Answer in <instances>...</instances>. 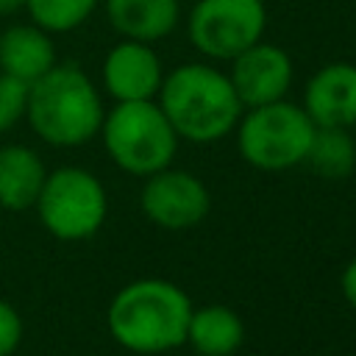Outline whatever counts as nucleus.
I'll return each instance as SVG.
<instances>
[{"label":"nucleus","mask_w":356,"mask_h":356,"mask_svg":"<svg viewBox=\"0 0 356 356\" xmlns=\"http://www.w3.org/2000/svg\"><path fill=\"white\" fill-rule=\"evenodd\" d=\"M192 309L189 295L178 284L167 278H139L111 298L106 325L125 350L156 356L186 345Z\"/></svg>","instance_id":"f257e3e1"},{"label":"nucleus","mask_w":356,"mask_h":356,"mask_svg":"<svg viewBox=\"0 0 356 356\" xmlns=\"http://www.w3.org/2000/svg\"><path fill=\"white\" fill-rule=\"evenodd\" d=\"M156 103L178 139L195 145H209L228 136L245 111L228 72L203 61H189L164 72Z\"/></svg>","instance_id":"f03ea898"},{"label":"nucleus","mask_w":356,"mask_h":356,"mask_svg":"<svg viewBox=\"0 0 356 356\" xmlns=\"http://www.w3.org/2000/svg\"><path fill=\"white\" fill-rule=\"evenodd\" d=\"M103 100L92 78L75 64H53L28 86L25 120L53 147H78L100 134Z\"/></svg>","instance_id":"7ed1b4c3"},{"label":"nucleus","mask_w":356,"mask_h":356,"mask_svg":"<svg viewBox=\"0 0 356 356\" xmlns=\"http://www.w3.org/2000/svg\"><path fill=\"white\" fill-rule=\"evenodd\" d=\"M108 159L128 175L147 178L172 164L178 134L156 100H122L103 114L100 125Z\"/></svg>","instance_id":"20e7f679"},{"label":"nucleus","mask_w":356,"mask_h":356,"mask_svg":"<svg viewBox=\"0 0 356 356\" xmlns=\"http://www.w3.org/2000/svg\"><path fill=\"white\" fill-rule=\"evenodd\" d=\"M314 122L303 111V106L284 100H273L264 106L245 108L236 122V147L239 156L264 172H281L306 161Z\"/></svg>","instance_id":"39448f33"},{"label":"nucleus","mask_w":356,"mask_h":356,"mask_svg":"<svg viewBox=\"0 0 356 356\" xmlns=\"http://www.w3.org/2000/svg\"><path fill=\"white\" fill-rule=\"evenodd\" d=\"M33 209L47 234L78 242L100 231L108 214V197L95 172L83 167H58L44 175Z\"/></svg>","instance_id":"423d86ee"},{"label":"nucleus","mask_w":356,"mask_h":356,"mask_svg":"<svg viewBox=\"0 0 356 356\" xmlns=\"http://www.w3.org/2000/svg\"><path fill=\"white\" fill-rule=\"evenodd\" d=\"M264 0H197L186 19L192 47L211 61H231L264 36Z\"/></svg>","instance_id":"0eeeda50"},{"label":"nucleus","mask_w":356,"mask_h":356,"mask_svg":"<svg viewBox=\"0 0 356 356\" xmlns=\"http://www.w3.org/2000/svg\"><path fill=\"white\" fill-rule=\"evenodd\" d=\"M139 206L153 225L167 231H186L206 220L211 195L195 172L164 167L145 178Z\"/></svg>","instance_id":"6e6552de"},{"label":"nucleus","mask_w":356,"mask_h":356,"mask_svg":"<svg viewBox=\"0 0 356 356\" xmlns=\"http://www.w3.org/2000/svg\"><path fill=\"white\" fill-rule=\"evenodd\" d=\"M292 58L284 47L259 39L248 50L231 58V86L245 108L284 100L292 86Z\"/></svg>","instance_id":"1a4fd4ad"},{"label":"nucleus","mask_w":356,"mask_h":356,"mask_svg":"<svg viewBox=\"0 0 356 356\" xmlns=\"http://www.w3.org/2000/svg\"><path fill=\"white\" fill-rule=\"evenodd\" d=\"M103 89L117 100H156L164 81V67L147 42L122 39L117 42L100 67Z\"/></svg>","instance_id":"9d476101"},{"label":"nucleus","mask_w":356,"mask_h":356,"mask_svg":"<svg viewBox=\"0 0 356 356\" xmlns=\"http://www.w3.org/2000/svg\"><path fill=\"white\" fill-rule=\"evenodd\" d=\"M300 106L317 128L356 125V64L331 61L320 67L306 81Z\"/></svg>","instance_id":"9b49d317"},{"label":"nucleus","mask_w":356,"mask_h":356,"mask_svg":"<svg viewBox=\"0 0 356 356\" xmlns=\"http://www.w3.org/2000/svg\"><path fill=\"white\" fill-rule=\"evenodd\" d=\"M178 0H106V19L122 39L161 42L178 25Z\"/></svg>","instance_id":"f8f14e48"},{"label":"nucleus","mask_w":356,"mask_h":356,"mask_svg":"<svg viewBox=\"0 0 356 356\" xmlns=\"http://www.w3.org/2000/svg\"><path fill=\"white\" fill-rule=\"evenodd\" d=\"M56 64V44L39 25H11L0 33V72L33 83Z\"/></svg>","instance_id":"ddd939ff"},{"label":"nucleus","mask_w":356,"mask_h":356,"mask_svg":"<svg viewBox=\"0 0 356 356\" xmlns=\"http://www.w3.org/2000/svg\"><path fill=\"white\" fill-rule=\"evenodd\" d=\"M44 161L28 145L0 147V206L6 211L33 209L44 184Z\"/></svg>","instance_id":"4468645a"},{"label":"nucleus","mask_w":356,"mask_h":356,"mask_svg":"<svg viewBox=\"0 0 356 356\" xmlns=\"http://www.w3.org/2000/svg\"><path fill=\"white\" fill-rule=\"evenodd\" d=\"M245 342L242 317L222 303L192 309L186 325V345L200 356H234Z\"/></svg>","instance_id":"2eb2a0df"},{"label":"nucleus","mask_w":356,"mask_h":356,"mask_svg":"<svg viewBox=\"0 0 356 356\" xmlns=\"http://www.w3.org/2000/svg\"><path fill=\"white\" fill-rule=\"evenodd\" d=\"M350 128H314L306 164L328 181H342L356 170V142Z\"/></svg>","instance_id":"dca6fc26"},{"label":"nucleus","mask_w":356,"mask_h":356,"mask_svg":"<svg viewBox=\"0 0 356 356\" xmlns=\"http://www.w3.org/2000/svg\"><path fill=\"white\" fill-rule=\"evenodd\" d=\"M100 0H25L31 22L47 33H67L83 25Z\"/></svg>","instance_id":"f3484780"},{"label":"nucleus","mask_w":356,"mask_h":356,"mask_svg":"<svg viewBox=\"0 0 356 356\" xmlns=\"http://www.w3.org/2000/svg\"><path fill=\"white\" fill-rule=\"evenodd\" d=\"M28 86L31 83L0 72V134L11 131L25 117V108H28Z\"/></svg>","instance_id":"a211bd4d"},{"label":"nucleus","mask_w":356,"mask_h":356,"mask_svg":"<svg viewBox=\"0 0 356 356\" xmlns=\"http://www.w3.org/2000/svg\"><path fill=\"white\" fill-rule=\"evenodd\" d=\"M22 342V317L14 303L0 298V356H14Z\"/></svg>","instance_id":"6ab92c4d"},{"label":"nucleus","mask_w":356,"mask_h":356,"mask_svg":"<svg viewBox=\"0 0 356 356\" xmlns=\"http://www.w3.org/2000/svg\"><path fill=\"white\" fill-rule=\"evenodd\" d=\"M339 286H342V298L348 300V306L356 309V256L345 264L342 278H339Z\"/></svg>","instance_id":"aec40b11"},{"label":"nucleus","mask_w":356,"mask_h":356,"mask_svg":"<svg viewBox=\"0 0 356 356\" xmlns=\"http://www.w3.org/2000/svg\"><path fill=\"white\" fill-rule=\"evenodd\" d=\"M17 11H25V0H0V17L17 14Z\"/></svg>","instance_id":"412c9836"}]
</instances>
